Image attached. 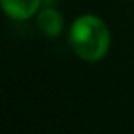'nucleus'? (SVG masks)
Wrapping results in <instances>:
<instances>
[{"mask_svg":"<svg viewBox=\"0 0 134 134\" xmlns=\"http://www.w3.org/2000/svg\"><path fill=\"white\" fill-rule=\"evenodd\" d=\"M70 44L76 56L85 61H98L109 51L110 32L102 19L95 15H82L70 27Z\"/></svg>","mask_w":134,"mask_h":134,"instance_id":"1","label":"nucleus"},{"mask_svg":"<svg viewBox=\"0 0 134 134\" xmlns=\"http://www.w3.org/2000/svg\"><path fill=\"white\" fill-rule=\"evenodd\" d=\"M2 9L10 19L26 20L39 10L43 0H0Z\"/></svg>","mask_w":134,"mask_h":134,"instance_id":"2","label":"nucleus"},{"mask_svg":"<svg viewBox=\"0 0 134 134\" xmlns=\"http://www.w3.org/2000/svg\"><path fill=\"white\" fill-rule=\"evenodd\" d=\"M37 26L43 31L44 36L58 37L63 31V17L58 10L48 7V9L41 10V12L37 14Z\"/></svg>","mask_w":134,"mask_h":134,"instance_id":"3","label":"nucleus"}]
</instances>
